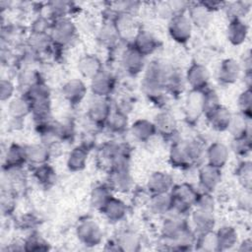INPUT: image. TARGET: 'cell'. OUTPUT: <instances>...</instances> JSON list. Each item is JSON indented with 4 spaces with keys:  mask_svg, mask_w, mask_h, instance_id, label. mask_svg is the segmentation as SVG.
<instances>
[{
    "mask_svg": "<svg viewBox=\"0 0 252 252\" xmlns=\"http://www.w3.org/2000/svg\"><path fill=\"white\" fill-rule=\"evenodd\" d=\"M199 190L188 182L174 184L171 191L172 199V212L178 215L188 217L194 208Z\"/></svg>",
    "mask_w": 252,
    "mask_h": 252,
    "instance_id": "obj_1",
    "label": "cell"
},
{
    "mask_svg": "<svg viewBox=\"0 0 252 252\" xmlns=\"http://www.w3.org/2000/svg\"><path fill=\"white\" fill-rule=\"evenodd\" d=\"M49 34L55 47L65 48L76 40L78 27L72 18H63L52 22Z\"/></svg>",
    "mask_w": 252,
    "mask_h": 252,
    "instance_id": "obj_2",
    "label": "cell"
},
{
    "mask_svg": "<svg viewBox=\"0 0 252 252\" xmlns=\"http://www.w3.org/2000/svg\"><path fill=\"white\" fill-rule=\"evenodd\" d=\"M191 227L186 216L170 213L163 217L160 225V236L165 246H168L175 241L186 229Z\"/></svg>",
    "mask_w": 252,
    "mask_h": 252,
    "instance_id": "obj_3",
    "label": "cell"
},
{
    "mask_svg": "<svg viewBox=\"0 0 252 252\" xmlns=\"http://www.w3.org/2000/svg\"><path fill=\"white\" fill-rule=\"evenodd\" d=\"M112 111L113 104L109 97L94 96L88 105L86 117L95 128H104Z\"/></svg>",
    "mask_w": 252,
    "mask_h": 252,
    "instance_id": "obj_4",
    "label": "cell"
},
{
    "mask_svg": "<svg viewBox=\"0 0 252 252\" xmlns=\"http://www.w3.org/2000/svg\"><path fill=\"white\" fill-rule=\"evenodd\" d=\"M78 240L87 247H95L102 242L103 231L93 219L81 220L75 229Z\"/></svg>",
    "mask_w": 252,
    "mask_h": 252,
    "instance_id": "obj_5",
    "label": "cell"
},
{
    "mask_svg": "<svg viewBox=\"0 0 252 252\" xmlns=\"http://www.w3.org/2000/svg\"><path fill=\"white\" fill-rule=\"evenodd\" d=\"M193 25L186 14L174 15L168 20L167 31L170 38L178 44H186L192 37Z\"/></svg>",
    "mask_w": 252,
    "mask_h": 252,
    "instance_id": "obj_6",
    "label": "cell"
},
{
    "mask_svg": "<svg viewBox=\"0 0 252 252\" xmlns=\"http://www.w3.org/2000/svg\"><path fill=\"white\" fill-rule=\"evenodd\" d=\"M119 62L123 71L131 77H136L144 72L147 61L146 57L139 53L130 43L122 49L119 55Z\"/></svg>",
    "mask_w": 252,
    "mask_h": 252,
    "instance_id": "obj_7",
    "label": "cell"
},
{
    "mask_svg": "<svg viewBox=\"0 0 252 252\" xmlns=\"http://www.w3.org/2000/svg\"><path fill=\"white\" fill-rule=\"evenodd\" d=\"M184 79L191 91L204 92L209 88L211 73L206 65L199 62H193L187 68Z\"/></svg>",
    "mask_w": 252,
    "mask_h": 252,
    "instance_id": "obj_8",
    "label": "cell"
},
{
    "mask_svg": "<svg viewBox=\"0 0 252 252\" xmlns=\"http://www.w3.org/2000/svg\"><path fill=\"white\" fill-rule=\"evenodd\" d=\"M153 122L157 135L160 136L164 140H175V136L178 131V122L174 114L169 110L162 109L158 111Z\"/></svg>",
    "mask_w": 252,
    "mask_h": 252,
    "instance_id": "obj_9",
    "label": "cell"
},
{
    "mask_svg": "<svg viewBox=\"0 0 252 252\" xmlns=\"http://www.w3.org/2000/svg\"><path fill=\"white\" fill-rule=\"evenodd\" d=\"M113 192L127 194L134 189V178L130 168H113L107 171V181Z\"/></svg>",
    "mask_w": 252,
    "mask_h": 252,
    "instance_id": "obj_10",
    "label": "cell"
},
{
    "mask_svg": "<svg viewBox=\"0 0 252 252\" xmlns=\"http://www.w3.org/2000/svg\"><path fill=\"white\" fill-rule=\"evenodd\" d=\"M90 81V90L94 96L109 97L116 88L115 76L105 69L100 71Z\"/></svg>",
    "mask_w": 252,
    "mask_h": 252,
    "instance_id": "obj_11",
    "label": "cell"
},
{
    "mask_svg": "<svg viewBox=\"0 0 252 252\" xmlns=\"http://www.w3.org/2000/svg\"><path fill=\"white\" fill-rule=\"evenodd\" d=\"M222 178L221 169L208 163L198 167V182L202 191L213 193L220 184Z\"/></svg>",
    "mask_w": 252,
    "mask_h": 252,
    "instance_id": "obj_12",
    "label": "cell"
},
{
    "mask_svg": "<svg viewBox=\"0 0 252 252\" xmlns=\"http://www.w3.org/2000/svg\"><path fill=\"white\" fill-rule=\"evenodd\" d=\"M242 69L238 60L225 58L221 60L217 71V80L222 86L235 84L241 77Z\"/></svg>",
    "mask_w": 252,
    "mask_h": 252,
    "instance_id": "obj_13",
    "label": "cell"
},
{
    "mask_svg": "<svg viewBox=\"0 0 252 252\" xmlns=\"http://www.w3.org/2000/svg\"><path fill=\"white\" fill-rule=\"evenodd\" d=\"M88 94V87L81 79H70L61 87V94L63 98L72 106L79 105Z\"/></svg>",
    "mask_w": 252,
    "mask_h": 252,
    "instance_id": "obj_14",
    "label": "cell"
},
{
    "mask_svg": "<svg viewBox=\"0 0 252 252\" xmlns=\"http://www.w3.org/2000/svg\"><path fill=\"white\" fill-rule=\"evenodd\" d=\"M184 118L190 125L198 123L203 115V92L191 91L187 94L184 102Z\"/></svg>",
    "mask_w": 252,
    "mask_h": 252,
    "instance_id": "obj_15",
    "label": "cell"
},
{
    "mask_svg": "<svg viewBox=\"0 0 252 252\" xmlns=\"http://www.w3.org/2000/svg\"><path fill=\"white\" fill-rule=\"evenodd\" d=\"M190 225L196 233H201L209 230H214L217 219L215 211L204 210L200 208H193L189 214Z\"/></svg>",
    "mask_w": 252,
    "mask_h": 252,
    "instance_id": "obj_16",
    "label": "cell"
},
{
    "mask_svg": "<svg viewBox=\"0 0 252 252\" xmlns=\"http://www.w3.org/2000/svg\"><path fill=\"white\" fill-rule=\"evenodd\" d=\"M112 19L113 18L106 17L96 33V38L99 44L110 51L117 47L122 41Z\"/></svg>",
    "mask_w": 252,
    "mask_h": 252,
    "instance_id": "obj_17",
    "label": "cell"
},
{
    "mask_svg": "<svg viewBox=\"0 0 252 252\" xmlns=\"http://www.w3.org/2000/svg\"><path fill=\"white\" fill-rule=\"evenodd\" d=\"M230 150L220 141H216L207 146L205 161L215 167L222 169L229 160Z\"/></svg>",
    "mask_w": 252,
    "mask_h": 252,
    "instance_id": "obj_18",
    "label": "cell"
},
{
    "mask_svg": "<svg viewBox=\"0 0 252 252\" xmlns=\"http://www.w3.org/2000/svg\"><path fill=\"white\" fill-rule=\"evenodd\" d=\"M174 179L166 171H154L148 178L146 188L150 195L169 193L174 185Z\"/></svg>",
    "mask_w": 252,
    "mask_h": 252,
    "instance_id": "obj_19",
    "label": "cell"
},
{
    "mask_svg": "<svg viewBox=\"0 0 252 252\" xmlns=\"http://www.w3.org/2000/svg\"><path fill=\"white\" fill-rule=\"evenodd\" d=\"M112 20L121 40L131 43L137 32L140 30L137 26L135 17L127 14H119L114 11Z\"/></svg>",
    "mask_w": 252,
    "mask_h": 252,
    "instance_id": "obj_20",
    "label": "cell"
},
{
    "mask_svg": "<svg viewBox=\"0 0 252 252\" xmlns=\"http://www.w3.org/2000/svg\"><path fill=\"white\" fill-rule=\"evenodd\" d=\"M139 53L146 58L154 54L158 48V40L150 31L140 29L130 43Z\"/></svg>",
    "mask_w": 252,
    "mask_h": 252,
    "instance_id": "obj_21",
    "label": "cell"
},
{
    "mask_svg": "<svg viewBox=\"0 0 252 252\" xmlns=\"http://www.w3.org/2000/svg\"><path fill=\"white\" fill-rule=\"evenodd\" d=\"M141 90L146 98L156 106L162 107L166 101L167 93L164 86L154 80L142 79Z\"/></svg>",
    "mask_w": 252,
    "mask_h": 252,
    "instance_id": "obj_22",
    "label": "cell"
},
{
    "mask_svg": "<svg viewBox=\"0 0 252 252\" xmlns=\"http://www.w3.org/2000/svg\"><path fill=\"white\" fill-rule=\"evenodd\" d=\"M168 161L170 165L177 169H189L192 167L186 147L185 140L175 139L172 141L168 153Z\"/></svg>",
    "mask_w": 252,
    "mask_h": 252,
    "instance_id": "obj_23",
    "label": "cell"
},
{
    "mask_svg": "<svg viewBox=\"0 0 252 252\" xmlns=\"http://www.w3.org/2000/svg\"><path fill=\"white\" fill-rule=\"evenodd\" d=\"M100 213L109 222L117 223L126 219L128 207L122 199L113 195L100 210Z\"/></svg>",
    "mask_w": 252,
    "mask_h": 252,
    "instance_id": "obj_24",
    "label": "cell"
},
{
    "mask_svg": "<svg viewBox=\"0 0 252 252\" xmlns=\"http://www.w3.org/2000/svg\"><path fill=\"white\" fill-rule=\"evenodd\" d=\"M249 34V26L244 20H229L226 27V38L233 46L243 44Z\"/></svg>",
    "mask_w": 252,
    "mask_h": 252,
    "instance_id": "obj_25",
    "label": "cell"
},
{
    "mask_svg": "<svg viewBox=\"0 0 252 252\" xmlns=\"http://www.w3.org/2000/svg\"><path fill=\"white\" fill-rule=\"evenodd\" d=\"M232 115L233 114L227 107L220 104L205 118L213 130L217 132H226L229 128Z\"/></svg>",
    "mask_w": 252,
    "mask_h": 252,
    "instance_id": "obj_26",
    "label": "cell"
},
{
    "mask_svg": "<svg viewBox=\"0 0 252 252\" xmlns=\"http://www.w3.org/2000/svg\"><path fill=\"white\" fill-rule=\"evenodd\" d=\"M27 162L32 167L47 163L50 159L51 153L47 145L44 143H34L25 146Z\"/></svg>",
    "mask_w": 252,
    "mask_h": 252,
    "instance_id": "obj_27",
    "label": "cell"
},
{
    "mask_svg": "<svg viewBox=\"0 0 252 252\" xmlns=\"http://www.w3.org/2000/svg\"><path fill=\"white\" fill-rule=\"evenodd\" d=\"M129 131L132 137L140 143H147L157 135L154 122L146 118L135 120L129 126Z\"/></svg>",
    "mask_w": 252,
    "mask_h": 252,
    "instance_id": "obj_28",
    "label": "cell"
},
{
    "mask_svg": "<svg viewBox=\"0 0 252 252\" xmlns=\"http://www.w3.org/2000/svg\"><path fill=\"white\" fill-rule=\"evenodd\" d=\"M77 68L82 77L89 80H92L95 75L104 69L100 58L97 55L91 53L85 54L79 59Z\"/></svg>",
    "mask_w": 252,
    "mask_h": 252,
    "instance_id": "obj_29",
    "label": "cell"
},
{
    "mask_svg": "<svg viewBox=\"0 0 252 252\" xmlns=\"http://www.w3.org/2000/svg\"><path fill=\"white\" fill-rule=\"evenodd\" d=\"M26 148L20 144H11L4 155L3 169L5 168H19L27 164Z\"/></svg>",
    "mask_w": 252,
    "mask_h": 252,
    "instance_id": "obj_30",
    "label": "cell"
},
{
    "mask_svg": "<svg viewBox=\"0 0 252 252\" xmlns=\"http://www.w3.org/2000/svg\"><path fill=\"white\" fill-rule=\"evenodd\" d=\"M149 211L158 217H164L172 212V199L170 192L164 194L150 195L148 200Z\"/></svg>",
    "mask_w": 252,
    "mask_h": 252,
    "instance_id": "obj_31",
    "label": "cell"
},
{
    "mask_svg": "<svg viewBox=\"0 0 252 252\" xmlns=\"http://www.w3.org/2000/svg\"><path fill=\"white\" fill-rule=\"evenodd\" d=\"M187 16L189 17L193 27L198 29H207L213 21V13L208 11L199 2L190 3L187 10Z\"/></svg>",
    "mask_w": 252,
    "mask_h": 252,
    "instance_id": "obj_32",
    "label": "cell"
},
{
    "mask_svg": "<svg viewBox=\"0 0 252 252\" xmlns=\"http://www.w3.org/2000/svg\"><path fill=\"white\" fill-rule=\"evenodd\" d=\"M8 113L12 119L21 121L28 115H31L32 102L24 94L14 96L10 101H8Z\"/></svg>",
    "mask_w": 252,
    "mask_h": 252,
    "instance_id": "obj_33",
    "label": "cell"
},
{
    "mask_svg": "<svg viewBox=\"0 0 252 252\" xmlns=\"http://www.w3.org/2000/svg\"><path fill=\"white\" fill-rule=\"evenodd\" d=\"M186 151L192 167H199L205 163L207 146L200 138H191L185 140Z\"/></svg>",
    "mask_w": 252,
    "mask_h": 252,
    "instance_id": "obj_34",
    "label": "cell"
},
{
    "mask_svg": "<svg viewBox=\"0 0 252 252\" xmlns=\"http://www.w3.org/2000/svg\"><path fill=\"white\" fill-rule=\"evenodd\" d=\"M89 153L90 151H88L82 145L75 146L68 154L66 160L67 168L71 172H80L84 170L87 166Z\"/></svg>",
    "mask_w": 252,
    "mask_h": 252,
    "instance_id": "obj_35",
    "label": "cell"
},
{
    "mask_svg": "<svg viewBox=\"0 0 252 252\" xmlns=\"http://www.w3.org/2000/svg\"><path fill=\"white\" fill-rule=\"evenodd\" d=\"M114 241L119 251L135 252L141 249V236L137 232L130 229L121 231Z\"/></svg>",
    "mask_w": 252,
    "mask_h": 252,
    "instance_id": "obj_36",
    "label": "cell"
},
{
    "mask_svg": "<svg viewBox=\"0 0 252 252\" xmlns=\"http://www.w3.org/2000/svg\"><path fill=\"white\" fill-rule=\"evenodd\" d=\"M220 251L228 250L238 243V232L236 228L230 224H224L216 231Z\"/></svg>",
    "mask_w": 252,
    "mask_h": 252,
    "instance_id": "obj_37",
    "label": "cell"
},
{
    "mask_svg": "<svg viewBox=\"0 0 252 252\" xmlns=\"http://www.w3.org/2000/svg\"><path fill=\"white\" fill-rule=\"evenodd\" d=\"M112 196L113 191L106 182L96 184L91 191L90 204L94 209L100 212V210Z\"/></svg>",
    "mask_w": 252,
    "mask_h": 252,
    "instance_id": "obj_38",
    "label": "cell"
},
{
    "mask_svg": "<svg viewBox=\"0 0 252 252\" xmlns=\"http://www.w3.org/2000/svg\"><path fill=\"white\" fill-rule=\"evenodd\" d=\"M32 176L35 181L43 188H49L56 181V170L47 162L32 167Z\"/></svg>",
    "mask_w": 252,
    "mask_h": 252,
    "instance_id": "obj_39",
    "label": "cell"
},
{
    "mask_svg": "<svg viewBox=\"0 0 252 252\" xmlns=\"http://www.w3.org/2000/svg\"><path fill=\"white\" fill-rule=\"evenodd\" d=\"M47 17L53 22L63 18H71L75 10L74 4L68 1H50L46 4Z\"/></svg>",
    "mask_w": 252,
    "mask_h": 252,
    "instance_id": "obj_40",
    "label": "cell"
},
{
    "mask_svg": "<svg viewBox=\"0 0 252 252\" xmlns=\"http://www.w3.org/2000/svg\"><path fill=\"white\" fill-rule=\"evenodd\" d=\"M128 117V115H125L113 109L104 128L111 134L122 135L129 130L130 124Z\"/></svg>",
    "mask_w": 252,
    "mask_h": 252,
    "instance_id": "obj_41",
    "label": "cell"
},
{
    "mask_svg": "<svg viewBox=\"0 0 252 252\" xmlns=\"http://www.w3.org/2000/svg\"><path fill=\"white\" fill-rule=\"evenodd\" d=\"M227 131L232 138L251 136V119L244 117L240 113L233 114Z\"/></svg>",
    "mask_w": 252,
    "mask_h": 252,
    "instance_id": "obj_42",
    "label": "cell"
},
{
    "mask_svg": "<svg viewBox=\"0 0 252 252\" xmlns=\"http://www.w3.org/2000/svg\"><path fill=\"white\" fill-rule=\"evenodd\" d=\"M32 120L35 124H40L44 122L51 121L52 119V108L51 99L36 101L32 103Z\"/></svg>",
    "mask_w": 252,
    "mask_h": 252,
    "instance_id": "obj_43",
    "label": "cell"
},
{
    "mask_svg": "<svg viewBox=\"0 0 252 252\" xmlns=\"http://www.w3.org/2000/svg\"><path fill=\"white\" fill-rule=\"evenodd\" d=\"M185 85L186 82L184 76L177 68H174L165 82V91L167 94L179 96L183 94Z\"/></svg>",
    "mask_w": 252,
    "mask_h": 252,
    "instance_id": "obj_44",
    "label": "cell"
},
{
    "mask_svg": "<svg viewBox=\"0 0 252 252\" xmlns=\"http://www.w3.org/2000/svg\"><path fill=\"white\" fill-rule=\"evenodd\" d=\"M194 248L200 251H207V252L220 251L216 231L209 230V231L198 233Z\"/></svg>",
    "mask_w": 252,
    "mask_h": 252,
    "instance_id": "obj_45",
    "label": "cell"
},
{
    "mask_svg": "<svg viewBox=\"0 0 252 252\" xmlns=\"http://www.w3.org/2000/svg\"><path fill=\"white\" fill-rule=\"evenodd\" d=\"M17 81L18 87L22 90V94H24L33 85L43 81V79L41 78L40 73L38 71L32 68H24L19 72Z\"/></svg>",
    "mask_w": 252,
    "mask_h": 252,
    "instance_id": "obj_46",
    "label": "cell"
},
{
    "mask_svg": "<svg viewBox=\"0 0 252 252\" xmlns=\"http://www.w3.org/2000/svg\"><path fill=\"white\" fill-rule=\"evenodd\" d=\"M251 9L250 1H234V2H226L223 10L226 13V16L229 20L240 19L244 20V18L249 14Z\"/></svg>",
    "mask_w": 252,
    "mask_h": 252,
    "instance_id": "obj_47",
    "label": "cell"
},
{
    "mask_svg": "<svg viewBox=\"0 0 252 252\" xmlns=\"http://www.w3.org/2000/svg\"><path fill=\"white\" fill-rule=\"evenodd\" d=\"M22 94L26 95L32 103L51 99V90L44 81H41L33 85L32 88H30L27 92H25Z\"/></svg>",
    "mask_w": 252,
    "mask_h": 252,
    "instance_id": "obj_48",
    "label": "cell"
},
{
    "mask_svg": "<svg viewBox=\"0 0 252 252\" xmlns=\"http://www.w3.org/2000/svg\"><path fill=\"white\" fill-rule=\"evenodd\" d=\"M235 176L241 188L251 190L252 187V163L250 160L240 161L235 168Z\"/></svg>",
    "mask_w": 252,
    "mask_h": 252,
    "instance_id": "obj_49",
    "label": "cell"
},
{
    "mask_svg": "<svg viewBox=\"0 0 252 252\" xmlns=\"http://www.w3.org/2000/svg\"><path fill=\"white\" fill-rule=\"evenodd\" d=\"M230 152L239 158H246L249 156L252 150V137L246 136L241 138H232L230 146L228 147Z\"/></svg>",
    "mask_w": 252,
    "mask_h": 252,
    "instance_id": "obj_50",
    "label": "cell"
},
{
    "mask_svg": "<svg viewBox=\"0 0 252 252\" xmlns=\"http://www.w3.org/2000/svg\"><path fill=\"white\" fill-rule=\"evenodd\" d=\"M220 98L215 89H206L203 92V115L207 117L220 105Z\"/></svg>",
    "mask_w": 252,
    "mask_h": 252,
    "instance_id": "obj_51",
    "label": "cell"
},
{
    "mask_svg": "<svg viewBox=\"0 0 252 252\" xmlns=\"http://www.w3.org/2000/svg\"><path fill=\"white\" fill-rule=\"evenodd\" d=\"M54 137L57 141L64 143L70 142L75 137V126L71 121L54 122Z\"/></svg>",
    "mask_w": 252,
    "mask_h": 252,
    "instance_id": "obj_52",
    "label": "cell"
},
{
    "mask_svg": "<svg viewBox=\"0 0 252 252\" xmlns=\"http://www.w3.org/2000/svg\"><path fill=\"white\" fill-rule=\"evenodd\" d=\"M23 243L25 251H46L49 249L48 242L35 231L31 232Z\"/></svg>",
    "mask_w": 252,
    "mask_h": 252,
    "instance_id": "obj_53",
    "label": "cell"
},
{
    "mask_svg": "<svg viewBox=\"0 0 252 252\" xmlns=\"http://www.w3.org/2000/svg\"><path fill=\"white\" fill-rule=\"evenodd\" d=\"M238 113L251 119L252 116V92L251 89H244L237 97Z\"/></svg>",
    "mask_w": 252,
    "mask_h": 252,
    "instance_id": "obj_54",
    "label": "cell"
},
{
    "mask_svg": "<svg viewBox=\"0 0 252 252\" xmlns=\"http://www.w3.org/2000/svg\"><path fill=\"white\" fill-rule=\"evenodd\" d=\"M16 207V193L10 189L3 188L1 196V209L4 215H11Z\"/></svg>",
    "mask_w": 252,
    "mask_h": 252,
    "instance_id": "obj_55",
    "label": "cell"
},
{
    "mask_svg": "<svg viewBox=\"0 0 252 252\" xmlns=\"http://www.w3.org/2000/svg\"><path fill=\"white\" fill-rule=\"evenodd\" d=\"M194 207L204 209V210L215 211L216 210V200L213 196V193L206 192V191H199V194L196 199Z\"/></svg>",
    "mask_w": 252,
    "mask_h": 252,
    "instance_id": "obj_56",
    "label": "cell"
},
{
    "mask_svg": "<svg viewBox=\"0 0 252 252\" xmlns=\"http://www.w3.org/2000/svg\"><path fill=\"white\" fill-rule=\"evenodd\" d=\"M134 108V100L133 98L128 95V94H124L119 96L113 103V109L121 112L125 115H128L132 112Z\"/></svg>",
    "mask_w": 252,
    "mask_h": 252,
    "instance_id": "obj_57",
    "label": "cell"
},
{
    "mask_svg": "<svg viewBox=\"0 0 252 252\" xmlns=\"http://www.w3.org/2000/svg\"><path fill=\"white\" fill-rule=\"evenodd\" d=\"M16 85L10 79H1L0 81V99L2 102L10 101L15 94Z\"/></svg>",
    "mask_w": 252,
    "mask_h": 252,
    "instance_id": "obj_58",
    "label": "cell"
},
{
    "mask_svg": "<svg viewBox=\"0 0 252 252\" xmlns=\"http://www.w3.org/2000/svg\"><path fill=\"white\" fill-rule=\"evenodd\" d=\"M251 190L241 188V191L238 192L236 196V206L239 210L249 213L251 211Z\"/></svg>",
    "mask_w": 252,
    "mask_h": 252,
    "instance_id": "obj_59",
    "label": "cell"
},
{
    "mask_svg": "<svg viewBox=\"0 0 252 252\" xmlns=\"http://www.w3.org/2000/svg\"><path fill=\"white\" fill-rule=\"evenodd\" d=\"M19 222H20V226L23 229H33L35 226H37V224L39 223V220L36 216H34L32 213H29L22 216Z\"/></svg>",
    "mask_w": 252,
    "mask_h": 252,
    "instance_id": "obj_60",
    "label": "cell"
},
{
    "mask_svg": "<svg viewBox=\"0 0 252 252\" xmlns=\"http://www.w3.org/2000/svg\"><path fill=\"white\" fill-rule=\"evenodd\" d=\"M156 13L158 18L163 20H170L174 15L169 6L168 2H158L155 8Z\"/></svg>",
    "mask_w": 252,
    "mask_h": 252,
    "instance_id": "obj_61",
    "label": "cell"
},
{
    "mask_svg": "<svg viewBox=\"0 0 252 252\" xmlns=\"http://www.w3.org/2000/svg\"><path fill=\"white\" fill-rule=\"evenodd\" d=\"M201 5H203L208 11L211 13H215L220 11V9H223L226 2L223 1H215V0H205V1H198Z\"/></svg>",
    "mask_w": 252,
    "mask_h": 252,
    "instance_id": "obj_62",
    "label": "cell"
},
{
    "mask_svg": "<svg viewBox=\"0 0 252 252\" xmlns=\"http://www.w3.org/2000/svg\"><path fill=\"white\" fill-rule=\"evenodd\" d=\"M242 73L246 72H252V57H251V51L250 49H247L246 51L243 52L241 61H239Z\"/></svg>",
    "mask_w": 252,
    "mask_h": 252,
    "instance_id": "obj_63",
    "label": "cell"
},
{
    "mask_svg": "<svg viewBox=\"0 0 252 252\" xmlns=\"http://www.w3.org/2000/svg\"><path fill=\"white\" fill-rule=\"evenodd\" d=\"M251 249H252V241L250 238H246L242 240L238 247L239 251H251Z\"/></svg>",
    "mask_w": 252,
    "mask_h": 252,
    "instance_id": "obj_64",
    "label": "cell"
}]
</instances>
